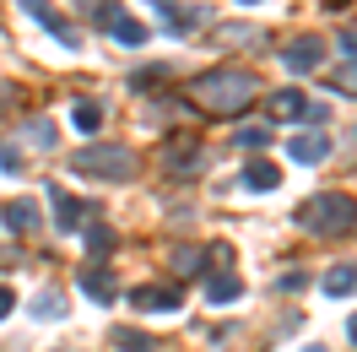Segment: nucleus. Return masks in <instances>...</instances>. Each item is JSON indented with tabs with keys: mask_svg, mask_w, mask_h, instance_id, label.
<instances>
[{
	"mask_svg": "<svg viewBox=\"0 0 357 352\" xmlns=\"http://www.w3.org/2000/svg\"><path fill=\"white\" fill-rule=\"evenodd\" d=\"M190 98L201 114H217V119H233L244 114L255 98H260V76L255 71H238V66H222V71H201L190 82Z\"/></svg>",
	"mask_w": 357,
	"mask_h": 352,
	"instance_id": "f257e3e1",
	"label": "nucleus"
},
{
	"mask_svg": "<svg viewBox=\"0 0 357 352\" xmlns=\"http://www.w3.org/2000/svg\"><path fill=\"white\" fill-rule=\"evenodd\" d=\"M352 222H357V200L352 196H335V190L309 196L303 206H298V228L314 233V239H335V233H347Z\"/></svg>",
	"mask_w": 357,
	"mask_h": 352,
	"instance_id": "f03ea898",
	"label": "nucleus"
},
{
	"mask_svg": "<svg viewBox=\"0 0 357 352\" xmlns=\"http://www.w3.org/2000/svg\"><path fill=\"white\" fill-rule=\"evenodd\" d=\"M70 174L125 184V179H135V152H130V147H119V141H98V147H82V152H70Z\"/></svg>",
	"mask_w": 357,
	"mask_h": 352,
	"instance_id": "7ed1b4c3",
	"label": "nucleus"
},
{
	"mask_svg": "<svg viewBox=\"0 0 357 352\" xmlns=\"http://www.w3.org/2000/svg\"><path fill=\"white\" fill-rule=\"evenodd\" d=\"M319 60H325V44H319L314 33H303V38H292V44L282 49V66L298 71V76H303V71H319Z\"/></svg>",
	"mask_w": 357,
	"mask_h": 352,
	"instance_id": "20e7f679",
	"label": "nucleus"
},
{
	"mask_svg": "<svg viewBox=\"0 0 357 352\" xmlns=\"http://www.w3.org/2000/svg\"><path fill=\"white\" fill-rule=\"evenodd\" d=\"M49 206H54V228H60V233H82V222H87V200L66 196V190H49Z\"/></svg>",
	"mask_w": 357,
	"mask_h": 352,
	"instance_id": "39448f33",
	"label": "nucleus"
},
{
	"mask_svg": "<svg viewBox=\"0 0 357 352\" xmlns=\"http://www.w3.org/2000/svg\"><path fill=\"white\" fill-rule=\"evenodd\" d=\"M282 184V168L271 163V157H255V163H244V190H255V196H271Z\"/></svg>",
	"mask_w": 357,
	"mask_h": 352,
	"instance_id": "423d86ee",
	"label": "nucleus"
},
{
	"mask_svg": "<svg viewBox=\"0 0 357 352\" xmlns=\"http://www.w3.org/2000/svg\"><path fill=\"white\" fill-rule=\"evenodd\" d=\"M130 304L135 309H152V314H168V309H178L184 298H178V287H162V282H157V287H135Z\"/></svg>",
	"mask_w": 357,
	"mask_h": 352,
	"instance_id": "0eeeda50",
	"label": "nucleus"
},
{
	"mask_svg": "<svg viewBox=\"0 0 357 352\" xmlns=\"http://www.w3.org/2000/svg\"><path fill=\"white\" fill-rule=\"evenodd\" d=\"M331 157V135H319V131H303V135H292V163H325Z\"/></svg>",
	"mask_w": 357,
	"mask_h": 352,
	"instance_id": "6e6552de",
	"label": "nucleus"
},
{
	"mask_svg": "<svg viewBox=\"0 0 357 352\" xmlns=\"http://www.w3.org/2000/svg\"><path fill=\"white\" fill-rule=\"evenodd\" d=\"M0 222H6L11 233H33V228H38V200H6V206H0Z\"/></svg>",
	"mask_w": 357,
	"mask_h": 352,
	"instance_id": "1a4fd4ad",
	"label": "nucleus"
},
{
	"mask_svg": "<svg viewBox=\"0 0 357 352\" xmlns=\"http://www.w3.org/2000/svg\"><path fill=\"white\" fill-rule=\"evenodd\" d=\"M266 114L271 119H309V98H303V92H271Z\"/></svg>",
	"mask_w": 357,
	"mask_h": 352,
	"instance_id": "9d476101",
	"label": "nucleus"
},
{
	"mask_svg": "<svg viewBox=\"0 0 357 352\" xmlns=\"http://www.w3.org/2000/svg\"><path fill=\"white\" fill-rule=\"evenodd\" d=\"M82 293L98 298V304H114V293H119V287H114V271L109 265H87V271H82Z\"/></svg>",
	"mask_w": 357,
	"mask_h": 352,
	"instance_id": "9b49d317",
	"label": "nucleus"
},
{
	"mask_svg": "<svg viewBox=\"0 0 357 352\" xmlns=\"http://www.w3.org/2000/svg\"><path fill=\"white\" fill-rule=\"evenodd\" d=\"M109 33L119 38V44H130V49H141L146 38H152V27H146V22H135V17H119V22L109 27Z\"/></svg>",
	"mask_w": 357,
	"mask_h": 352,
	"instance_id": "f8f14e48",
	"label": "nucleus"
},
{
	"mask_svg": "<svg viewBox=\"0 0 357 352\" xmlns=\"http://www.w3.org/2000/svg\"><path fill=\"white\" fill-rule=\"evenodd\" d=\"M206 298H211V304H233V298H244V282H238V277H211V282H206Z\"/></svg>",
	"mask_w": 357,
	"mask_h": 352,
	"instance_id": "ddd939ff",
	"label": "nucleus"
},
{
	"mask_svg": "<svg viewBox=\"0 0 357 352\" xmlns=\"http://www.w3.org/2000/svg\"><path fill=\"white\" fill-rule=\"evenodd\" d=\"M325 293H331V298L357 293V271H352V265H335V271H325Z\"/></svg>",
	"mask_w": 357,
	"mask_h": 352,
	"instance_id": "4468645a",
	"label": "nucleus"
},
{
	"mask_svg": "<svg viewBox=\"0 0 357 352\" xmlns=\"http://www.w3.org/2000/svg\"><path fill=\"white\" fill-rule=\"evenodd\" d=\"M195 157H201L195 141H168V147H162V163H168V168H190Z\"/></svg>",
	"mask_w": 357,
	"mask_h": 352,
	"instance_id": "2eb2a0df",
	"label": "nucleus"
},
{
	"mask_svg": "<svg viewBox=\"0 0 357 352\" xmlns=\"http://www.w3.org/2000/svg\"><path fill=\"white\" fill-rule=\"evenodd\" d=\"M33 314H38V320H66V293H54V287H49V293H38Z\"/></svg>",
	"mask_w": 357,
	"mask_h": 352,
	"instance_id": "dca6fc26",
	"label": "nucleus"
},
{
	"mask_svg": "<svg viewBox=\"0 0 357 352\" xmlns=\"http://www.w3.org/2000/svg\"><path fill=\"white\" fill-rule=\"evenodd\" d=\"M114 347L119 352H152V336H141V330H114Z\"/></svg>",
	"mask_w": 357,
	"mask_h": 352,
	"instance_id": "f3484780",
	"label": "nucleus"
},
{
	"mask_svg": "<svg viewBox=\"0 0 357 352\" xmlns=\"http://www.w3.org/2000/svg\"><path fill=\"white\" fill-rule=\"evenodd\" d=\"M233 141H238L244 152H260V147H266V141H271V131H266V125H244V131L233 135Z\"/></svg>",
	"mask_w": 357,
	"mask_h": 352,
	"instance_id": "a211bd4d",
	"label": "nucleus"
},
{
	"mask_svg": "<svg viewBox=\"0 0 357 352\" xmlns=\"http://www.w3.org/2000/svg\"><path fill=\"white\" fill-rule=\"evenodd\" d=\"M331 92H352V98H357V60H347V66L331 76Z\"/></svg>",
	"mask_w": 357,
	"mask_h": 352,
	"instance_id": "6ab92c4d",
	"label": "nucleus"
},
{
	"mask_svg": "<svg viewBox=\"0 0 357 352\" xmlns=\"http://www.w3.org/2000/svg\"><path fill=\"white\" fill-rule=\"evenodd\" d=\"M70 119H76V131H98V125H103V109H98V103H76Z\"/></svg>",
	"mask_w": 357,
	"mask_h": 352,
	"instance_id": "aec40b11",
	"label": "nucleus"
},
{
	"mask_svg": "<svg viewBox=\"0 0 357 352\" xmlns=\"http://www.w3.org/2000/svg\"><path fill=\"white\" fill-rule=\"evenodd\" d=\"M27 141L33 147H54V119H27Z\"/></svg>",
	"mask_w": 357,
	"mask_h": 352,
	"instance_id": "412c9836",
	"label": "nucleus"
},
{
	"mask_svg": "<svg viewBox=\"0 0 357 352\" xmlns=\"http://www.w3.org/2000/svg\"><path fill=\"white\" fill-rule=\"evenodd\" d=\"M174 265H178V277H195V271H201V249H178Z\"/></svg>",
	"mask_w": 357,
	"mask_h": 352,
	"instance_id": "4be33fe9",
	"label": "nucleus"
},
{
	"mask_svg": "<svg viewBox=\"0 0 357 352\" xmlns=\"http://www.w3.org/2000/svg\"><path fill=\"white\" fill-rule=\"evenodd\" d=\"M92 22H98V27H114V22H119V11H114V6H98V11H92Z\"/></svg>",
	"mask_w": 357,
	"mask_h": 352,
	"instance_id": "5701e85b",
	"label": "nucleus"
},
{
	"mask_svg": "<svg viewBox=\"0 0 357 352\" xmlns=\"http://www.w3.org/2000/svg\"><path fill=\"white\" fill-rule=\"evenodd\" d=\"M11 309H17V293H11V287H0V320H6Z\"/></svg>",
	"mask_w": 357,
	"mask_h": 352,
	"instance_id": "b1692460",
	"label": "nucleus"
},
{
	"mask_svg": "<svg viewBox=\"0 0 357 352\" xmlns=\"http://www.w3.org/2000/svg\"><path fill=\"white\" fill-rule=\"evenodd\" d=\"M347 342H352V347H357V314H352V320H347Z\"/></svg>",
	"mask_w": 357,
	"mask_h": 352,
	"instance_id": "393cba45",
	"label": "nucleus"
},
{
	"mask_svg": "<svg viewBox=\"0 0 357 352\" xmlns=\"http://www.w3.org/2000/svg\"><path fill=\"white\" fill-rule=\"evenodd\" d=\"M347 6H352V0H325V11H347Z\"/></svg>",
	"mask_w": 357,
	"mask_h": 352,
	"instance_id": "a878e982",
	"label": "nucleus"
},
{
	"mask_svg": "<svg viewBox=\"0 0 357 352\" xmlns=\"http://www.w3.org/2000/svg\"><path fill=\"white\" fill-rule=\"evenodd\" d=\"M6 103H11V87H0V109H6Z\"/></svg>",
	"mask_w": 357,
	"mask_h": 352,
	"instance_id": "bb28decb",
	"label": "nucleus"
}]
</instances>
